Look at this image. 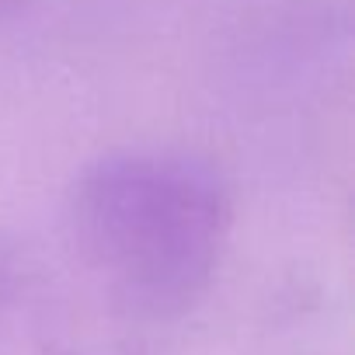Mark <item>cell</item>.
Masks as SVG:
<instances>
[{
  "mask_svg": "<svg viewBox=\"0 0 355 355\" xmlns=\"http://www.w3.org/2000/svg\"><path fill=\"white\" fill-rule=\"evenodd\" d=\"M234 192L223 171L174 146L91 160L67 192V227L108 296L146 320L192 310L223 258Z\"/></svg>",
  "mask_w": 355,
  "mask_h": 355,
  "instance_id": "1",
  "label": "cell"
},
{
  "mask_svg": "<svg viewBox=\"0 0 355 355\" xmlns=\"http://www.w3.org/2000/svg\"><path fill=\"white\" fill-rule=\"evenodd\" d=\"M21 275H25V265H21L18 248L0 237V320L15 306V296L21 289Z\"/></svg>",
  "mask_w": 355,
  "mask_h": 355,
  "instance_id": "2",
  "label": "cell"
},
{
  "mask_svg": "<svg viewBox=\"0 0 355 355\" xmlns=\"http://www.w3.org/2000/svg\"><path fill=\"white\" fill-rule=\"evenodd\" d=\"M21 4V0H0V15H8V11H15Z\"/></svg>",
  "mask_w": 355,
  "mask_h": 355,
  "instance_id": "3",
  "label": "cell"
}]
</instances>
